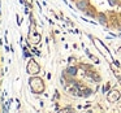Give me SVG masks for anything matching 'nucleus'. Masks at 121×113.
Wrapping results in <instances>:
<instances>
[{
	"instance_id": "nucleus-1",
	"label": "nucleus",
	"mask_w": 121,
	"mask_h": 113,
	"mask_svg": "<svg viewBox=\"0 0 121 113\" xmlns=\"http://www.w3.org/2000/svg\"><path fill=\"white\" fill-rule=\"evenodd\" d=\"M76 5H77V8H78L79 11L86 12L87 11V0H78V1L76 3Z\"/></svg>"
},
{
	"instance_id": "nucleus-2",
	"label": "nucleus",
	"mask_w": 121,
	"mask_h": 113,
	"mask_svg": "<svg viewBox=\"0 0 121 113\" xmlns=\"http://www.w3.org/2000/svg\"><path fill=\"white\" fill-rule=\"evenodd\" d=\"M99 22H100V24H103V25L107 24V18H105V16H104L103 13L99 14Z\"/></svg>"
},
{
	"instance_id": "nucleus-3",
	"label": "nucleus",
	"mask_w": 121,
	"mask_h": 113,
	"mask_svg": "<svg viewBox=\"0 0 121 113\" xmlns=\"http://www.w3.org/2000/svg\"><path fill=\"white\" fill-rule=\"evenodd\" d=\"M77 73V68H69L68 69V74H70V75H76Z\"/></svg>"
}]
</instances>
